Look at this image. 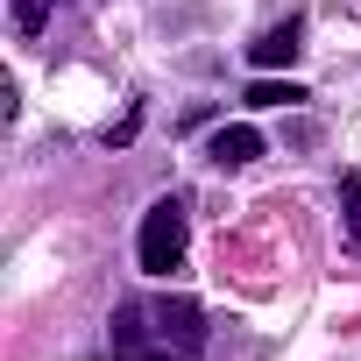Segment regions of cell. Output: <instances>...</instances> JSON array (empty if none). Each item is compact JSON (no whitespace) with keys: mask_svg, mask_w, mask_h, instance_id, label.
Wrapping results in <instances>:
<instances>
[{"mask_svg":"<svg viewBox=\"0 0 361 361\" xmlns=\"http://www.w3.org/2000/svg\"><path fill=\"white\" fill-rule=\"evenodd\" d=\"M114 361H206V312L192 298H128L106 333Z\"/></svg>","mask_w":361,"mask_h":361,"instance_id":"6da1fadb","label":"cell"},{"mask_svg":"<svg viewBox=\"0 0 361 361\" xmlns=\"http://www.w3.org/2000/svg\"><path fill=\"white\" fill-rule=\"evenodd\" d=\"M185 234H192V220H185V199H156V206L142 213V241H135L142 269H149V276L185 269Z\"/></svg>","mask_w":361,"mask_h":361,"instance_id":"7a4b0ae2","label":"cell"},{"mask_svg":"<svg viewBox=\"0 0 361 361\" xmlns=\"http://www.w3.org/2000/svg\"><path fill=\"white\" fill-rule=\"evenodd\" d=\"M248 57H255L262 71H276V64H298V57H305V22H298V15H283L269 36H255V43H248Z\"/></svg>","mask_w":361,"mask_h":361,"instance_id":"3957f363","label":"cell"},{"mask_svg":"<svg viewBox=\"0 0 361 361\" xmlns=\"http://www.w3.org/2000/svg\"><path fill=\"white\" fill-rule=\"evenodd\" d=\"M206 156H213L220 170H241V163H255V156H262V135H255L248 121H234V128H220V135L206 142Z\"/></svg>","mask_w":361,"mask_h":361,"instance_id":"277c9868","label":"cell"},{"mask_svg":"<svg viewBox=\"0 0 361 361\" xmlns=\"http://www.w3.org/2000/svg\"><path fill=\"white\" fill-rule=\"evenodd\" d=\"M305 99V85H290V78H262V85H248V106H298Z\"/></svg>","mask_w":361,"mask_h":361,"instance_id":"5b68a950","label":"cell"},{"mask_svg":"<svg viewBox=\"0 0 361 361\" xmlns=\"http://www.w3.org/2000/svg\"><path fill=\"white\" fill-rule=\"evenodd\" d=\"M43 22H50V0H15V36H22V43H36Z\"/></svg>","mask_w":361,"mask_h":361,"instance_id":"8992f818","label":"cell"},{"mask_svg":"<svg viewBox=\"0 0 361 361\" xmlns=\"http://www.w3.org/2000/svg\"><path fill=\"white\" fill-rule=\"evenodd\" d=\"M340 220H347V234L361 241V170H354V177H340Z\"/></svg>","mask_w":361,"mask_h":361,"instance_id":"52a82bcc","label":"cell"}]
</instances>
